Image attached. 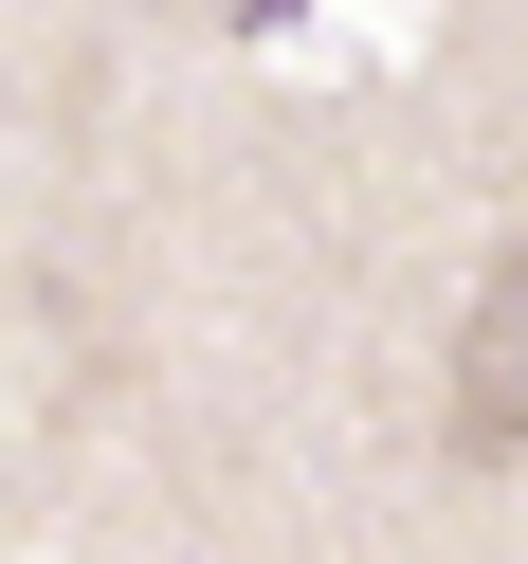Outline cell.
Segmentation results:
<instances>
[{
    "instance_id": "obj_1",
    "label": "cell",
    "mask_w": 528,
    "mask_h": 564,
    "mask_svg": "<svg viewBox=\"0 0 528 564\" xmlns=\"http://www.w3.org/2000/svg\"><path fill=\"white\" fill-rule=\"evenodd\" d=\"M455 455L528 474V237H492L474 310H455Z\"/></svg>"
}]
</instances>
